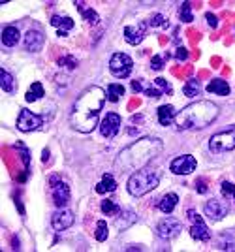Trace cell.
Listing matches in <instances>:
<instances>
[{
    "label": "cell",
    "instance_id": "1",
    "mask_svg": "<svg viewBox=\"0 0 235 252\" xmlns=\"http://www.w3.org/2000/svg\"><path fill=\"white\" fill-rule=\"evenodd\" d=\"M106 98L107 94L104 93V89H100L96 85L85 89L72 105L70 126L81 134H90L98 126V119L102 113V107L106 104Z\"/></svg>",
    "mask_w": 235,
    "mask_h": 252
},
{
    "label": "cell",
    "instance_id": "2",
    "mask_svg": "<svg viewBox=\"0 0 235 252\" xmlns=\"http://www.w3.org/2000/svg\"><path fill=\"white\" fill-rule=\"evenodd\" d=\"M162 139L160 137H141L134 141L132 145L122 149L115 158V171L117 173H128V171H139L143 169L150 160L158 157L162 153Z\"/></svg>",
    "mask_w": 235,
    "mask_h": 252
},
{
    "label": "cell",
    "instance_id": "3",
    "mask_svg": "<svg viewBox=\"0 0 235 252\" xmlns=\"http://www.w3.org/2000/svg\"><path fill=\"white\" fill-rule=\"evenodd\" d=\"M218 113H220V109L214 102L202 100V102H194V104L186 105L184 109H181L173 119V125L181 132H184V130H203L211 123H214Z\"/></svg>",
    "mask_w": 235,
    "mask_h": 252
},
{
    "label": "cell",
    "instance_id": "4",
    "mask_svg": "<svg viewBox=\"0 0 235 252\" xmlns=\"http://www.w3.org/2000/svg\"><path fill=\"white\" fill-rule=\"evenodd\" d=\"M158 183H160V171L143 168L130 175L128 183H126V190L134 198H141V196L149 194L150 190L156 189Z\"/></svg>",
    "mask_w": 235,
    "mask_h": 252
},
{
    "label": "cell",
    "instance_id": "5",
    "mask_svg": "<svg viewBox=\"0 0 235 252\" xmlns=\"http://www.w3.org/2000/svg\"><path fill=\"white\" fill-rule=\"evenodd\" d=\"M235 149V126H230L226 130H220L211 136L209 139V151L214 155H222L230 153Z\"/></svg>",
    "mask_w": 235,
    "mask_h": 252
},
{
    "label": "cell",
    "instance_id": "6",
    "mask_svg": "<svg viewBox=\"0 0 235 252\" xmlns=\"http://www.w3.org/2000/svg\"><path fill=\"white\" fill-rule=\"evenodd\" d=\"M109 70H111V74L115 75L117 79H126L132 74V70H134V63H132V59H130L128 55L115 53L109 59Z\"/></svg>",
    "mask_w": 235,
    "mask_h": 252
},
{
    "label": "cell",
    "instance_id": "7",
    "mask_svg": "<svg viewBox=\"0 0 235 252\" xmlns=\"http://www.w3.org/2000/svg\"><path fill=\"white\" fill-rule=\"evenodd\" d=\"M43 125V119L40 115L32 113L30 109H23L19 117H17V128L21 132H34L38 128H42Z\"/></svg>",
    "mask_w": 235,
    "mask_h": 252
},
{
    "label": "cell",
    "instance_id": "8",
    "mask_svg": "<svg viewBox=\"0 0 235 252\" xmlns=\"http://www.w3.org/2000/svg\"><path fill=\"white\" fill-rule=\"evenodd\" d=\"M51 194H53V203L59 209H62L68 203V200H70V187H68V183L59 181V177H53L51 179Z\"/></svg>",
    "mask_w": 235,
    "mask_h": 252
},
{
    "label": "cell",
    "instance_id": "9",
    "mask_svg": "<svg viewBox=\"0 0 235 252\" xmlns=\"http://www.w3.org/2000/svg\"><path fill=\"white\" fill-rule=\"evenodd\" d=\"M182 230V224L177 219H173V217H168V219H164L156 224V233L160 235L162 239H173V237H177Z\"/></svg>",
    "mask_w": 235,
    "mask_h": 252
},
{
    "label": "cell",
    "instance_id": "10",
    "mask_svg": "<svg viewBox=\"0 0 235 252\" xmlns=\"http://www.w3.org/2000/svg\"><path fill=\"white\" fill-rule=\"evenodd\" d=\"M196 166H198V162H196V158L192 155H181L175 160H171L170 169L175 175H188L196 169Z\"/></svg>",
    "mask_w": 235,
    "mask_h": 252
},
{
    "label": "cell",
    "instance_id": "11",
    "mask_svg": "<svg viewBox=\"0 0 235 252\" xmlns=\"http://www.w3.org/2000/svg\"><path fill=\"white\" fill-rule=\"evenodd\" d=\"M188 217H190L194 222L192 226H190V235H192V239H196V241H209V239H211V231L203 224L202 217L194 209L188 211Z\"/></svg>",
    "mask_w": 235,
    "mask_h": 252
},
{
    "label": "cell",
    "instance_id": "12",
    "mask_svg": "<svg viewBox=\"0 0 235 252\" xmlns=\"http://www.w3.org/2000/svg\"><path fill=\"white\" fill-rule=\"evenodd\" d=\"M205 215L211 219V220H222L226 215H228V211H230V203L224 200H209L205 203Z\"/></svg>",
    "mask_w": 235,
    "mask_h": 252
},
{
    "label": "cell",
    "instance_id": "13",
    "mask_svg": "<svg viewBox=\"0 0 235 252\" xmlns=\"http://www.w3.org/2000/svg\"><path fill=\"white\" fill-rule=\"evenodd\" d=\"M145 31H147V23L139 21L138 25H130L124 29V40L130 45H139L145 38Z\"/></svg>",
    "mask_w": 235,
    "mask_h": 252
},
{
    "label": "cell",
    "instance_id": "14",
    "mask_svg": "<svg viewBox=\"0 0 235 252\" xmlns=\"http://www.w3.org/2000/svg\"><path fill=\"white\" fill-rule=\"evenodd\" d=\"M120 128V117L117 113H107L106 119L100 123V132L104 137H115Z\"/></svg>",
    "mask_w": 235,
    "mask_h": 252
},
{
    "label": "cell",
    "instance_id": "15",
    "mask_svg": "<svg viewBox=\"0 0 235 252\" xmlns=\"http://www.w3.org/2000/svg\"><path fill=\"white\" fill-rule=\"evenodd\" d=\"M51 224H53L55 231H64V230H68L72 224H74V215H72L68 209H59L53 215Z\"/></svg>",
    "mask_w": 235,
    "mask_h": 252
},
{
    "label": "cell",
    "instance_id": "16",
    "mask_svg": "<svg viewBox=\"0 0 235 252\" xmlns=\"http://www.w3.org/2000/svg\"><path fill=\"white\" fill-rule=\"evenodd\" d=\"M43 42H45V38H43L42 32L38 31H29L25 34V40H23V45H25V49L30 53H36L42 49Z\"/></svg>",
    "mask_w": 235,
    "mask_h": 252
},
{
    "label": "cell",
    "instance_id": "17",
    "mask_svg": "<svg viewBox=\"0 0 235 252\" xmlns=\"http://www.w3.org/2000/svg\"><path fill=\"white\" fill-rule=\"evenodd\" d=\"M51 27L57 29V36L64 38L66 34H68V31H72V29H74V21H72V17L53 15V17H51Z\"/></svg>",
    "mask_w": 235,
    "mask_h": 252
},
{
    "label": "cell",
    "instance_id": "18",
    "mask_svg": "<svg viewBox=\"0 0 235 252\" xmlns=\"http://www.w3.org/2000/svg\"><path fill=\"white\" fill-rule=\"evenodd\" d=\"M136 220H138V217H136V213L134 211H120L117 217H115V226H117V230H126V228H130L132 224H136Z\"/></svg>",
    "mask_w": 235,
    "mask_h": 252
},
{
    "label": "cell",
    "instance_id": "19",
    "mask_svg": "<svg viewBox=\"0 0 235 252\" xmlns=\"http://www.w3.org/2000/svg\"><path fill=\"white\" fill-rule=\"evenodd\" d=\"M175 115H177V113H175L173 105H170V104H164L156 109V117H158V123H160L162 126H170L171 123H173Z\"/></svg>",
    "mask_w": 235,
    "mask_h": 252
},
{
    "label": "cell",
    "instance_id": "20",
    "mask_svg": "<svg viewBox=\"0 0 235 252\" xmlns=\"http://www.w3.org/2000/svg\"><path fill=\"white\" fill-rule=\"evenodd\" d=\"M19 40H21V32H19V29H15V27H6V29L2 31V43H4L6 47L17 45Z\"/></svg>",
    "mask_w": 235,
    "mask_h": 252
},
{
    "label": "cell",
    "instance_id": "21",
    "mask_svg": "<svg viewBox=\"0 0 235 252\" xmlns=\"http://www.w3.org/2000/svg\"><path fill=\"white\" fill-rule=\"evenodd\" d=\"M177 201H179V196H177L175 192H170V194H166L156 205H158V209H160L162 213L170 215V213H173V209L177 207Z\"/></svg>",
    "mask_w": 235,
    "mask_h": 252
},
{
    "label": "cell",
    "instance_id": "22",
    "mask_svg": "<svg viewBox=\"0 0 235 252\" xmlns=\"http://www.w3.org/2000/svg\"><path fill=\"white\" fill-rule=\"evenodd\" d=\"M115 189H117V183H115V177L111 173H104L102 181L96 185L98 194H107V192H113Z\"/></svg>",
    "mask_w": 235,
    "mask_h": 252
},
{
    "label": "cell",
    "instance_id": "23",
    "mask_svg": "<svg viewBox=\"0 0 235 252\" xmlns=\"http://www.w3.org/2000/svg\"><path fill=\"white\" fill-rule=\"evenodd\" d=\"M207 91L218 96H228L230 94V85L226 83L224 79H213L211 83L207 85Z\"/></svg>",
    "mask_w": 235,
    "mask_h": 252
},
{
    "label": "cell",
    "instance_id": "24",
    "mask_svg": "<svg viewBox=\"0 0 235 252\" xmlns=\"http://www.w3.org/2000/svg\"><path fill=\"white\" fill-rule=\"evenodd\" d=\"M75 6H77V10H79V13L83 15L85 21H88L90 25H98V23H100V17H98L96 11L90 10V8H87L83 2H75Z\"/></svg>",
    "mask_w": 235,
    "mask_h": 252
},
{
    "label": "cell",
    "instance_id": "25",
    "mask_svg": "<svg viewBox=\"0 0 235 252\" xmlns=\"http://www.w3.org/2000/svg\"><path fill=\"white\" fill-rule=\"evenodd\" d=\"M42 96H43V85L36 81V83H32L29 87V91H27V94H25V100H27L29 104H32V102H38Z\"/></svg>",
    "mask_w": 235,
    "mask_h": 252
},
{
    "label": "cell",
    "instance_id": "26",
    "mask_svg": "<svg viewBox=\"0 0 235 252\" xmlns=\"http://www.w3.org/2000/svg\"><path fill=\"white\" fill-rule=\"evenodd\" d=\"M107 100L109 102H115L117 104L118 100H120V96H124V87L122 85H117V83H111L107 87Z\"/></svg>",
    "mask_w": 235,
    "mask_h": 252
},
{
    "label": "cell",
    "instance_id": "27",
    "mask_svg": "<svg viewBox=\"0 0 235 252\" xmlns=\"http://www.w3.org/2000/svg\"><path fill=\"white\" fill-rule=\"evenodd\" d=\"M0 79H2V91L8 93V94H13V93H15V83H13L11 74H8V72L2 68V70H0Z\"/></svg>",
    "mask_w": 235,
    "mask_h": 252
},
{
    "label": "cell",
    "instance_id": "28",
    "mask_svg": "<svg viewBox=\"0 0 235 252\" xmlns=\"http://www.w3.org/2000/svg\"><path fill=\"white\" fill-rule=\"evenodd\" d=\"M182 93H184V96H198L202 93V83L198 79H190L188 83L182 87Z\"/></svg>",
    "mask_w": 235,
    "mask_h": 252
},
{
    "label": "cell",
    "instance_id": "29",
    "mask_svg": "<svg viewBox=\"0 0 235 252\" xmlns=\"http://www.w3.org/2000/svg\"><path fill=\"white\" fill-rule=\"evenodd\" d=\"M102 213H104V215H109V217H117L118 213H120V207H118L115 201L104 200L102 201Z\"/></svg>",
    "mask_w": 235,
    "mask_h": 252
},
{
    "label": "cell",
    "instance_id": "30",
    "mask_svg": "<svg viewBox=\"0 0 235 252\" xmlns=\"http://www.w3.org/2000/svg\"><path fill=\"white\" fill-rule=\"evenodd\" d=\"M220 190H222V196H224L226 200L235 201V185H232L230 181H224V183L220 185Z\"/></svg>",
    "mask_w": 235,
    "mask_h": 252
},
{
    "label": "cell",
    "instance_id": "31",
    "mask_svg": "<svg viewBox=\"0 0 235 252\" xmlns=\"http://www.w3.org/2000/svg\"><path fill=\"white\" fill-rule=\"evenodd\" d=\"M94 237H96V241H100V243L107 239V224H106V220H98Z\"/></svg>",
    "mask_w": 235,
    "mask_h": 252
},
{
    "label": "cell",
    "instance_id": "32",
    "mask_svg": "<svg viewBox=\"0 0 235 252\" xmlns=\"http://www.w3.org/2000/svg\"><path fill=\"white\" fill-rule=\"evenodd\" d=\"M59 66L68 68V70H74V68H77V66H79V63H77V59H74L72 55H68V57H62V59L59 61Z\"/></svg>",
    "mask_w": 235,
    "mask_h": 252
},
{
    "label": "cell",
    "instance_id": "33",
    "mask_svg": "<svg viewBox=\"0 0 235 252\" xmlns=\"http://www.w3.org/2000/svg\"><path fill=\"white\" fill-rule=\"evenodd\" d=\"M181 21L182 23L192 21V10H190V4L188 2H182L181 4Z\"/></svg>",
    "mask_w": 235,
    "mask_h": 252
},
{
    "label": "cell",
    "instance_id": "34",
    "mask_svg": "<svg viewBox=\"0 0 235 252\" xmlns=\"http://www.w3.org/2000/svg\"><path fill=\"white\" fill-rule=\"evenodd\" d=\"M152 83H154V87H156V89H160L162 93H166V94H171V93H173V89H171L170 85H168V81H166L164 77H158V79H154Z\"/></svg>",
    "mask_w": 235,
    "mask_h": 252
},
{
    "label": "cell",
    "instance_id": "35",
    "mask_svg": "<svg viewBox=\"0 0 235 252\" xmlns=\"http://www.w3.org/2000/svg\"><path fill=\"white\" fill-rule=\"evenodd\" d=\"M150 25H152V27H168V21H166L164 15L158 13V15H152V17H150Z\"/></svg>",
    "mask_w": 235,
    "mask_h": 252
},
{
    "label": "cell",
    "instance_id": "36",
    "mask_svg": "<svg viewBox=\"0 0 235 252\" xmlns=\"http://www.w3.org/2000/svg\"><path fill=\"white\" fill-rule=\"evenodd\" d=\"M216 249H218V251H235V241L226 243L224 239H220V241L216 243Z\"/></svg>",
    "mask_w": 235,
    "mask_h": 252
},
{
    "label": "cell",
    "instance_id": "37",
    "mask_svg": "<svg viewBox=\"0 0 235 252\" xmlns=\"http://www.w3.org/2000/svg\"><path fill=\"white\" fill-rule=\"evenodd\" d=\"M150 68H152V70H162V68H164V59L158 57V55H156V57H152V61H150Z\"/></svg>",
    "mask_w": 235,
    "mask_h": 252
},
{
    "label": "cell",
    "instance_id": "38",
    "mask_svg": "<svg viewBox=\"0 0 235 252\" xmlns=\"http://www.w3.org/2000/svg\"><path fill=\"white\" fill-rule=\"evenodd\" d=\"M143 94L150 96V98H162V91L160 89H152V87H149V89L143 91Z\"/></svg>",
    "mask_w": 235,
    "mask_h": 252
},
{
    "label": "cell",
    "instance_id": "39",
    "mask_svg": "<svg viewBox=\"0 0 235 252\" xmlns=\"http://www.w3.org/2000/svg\"><path fill=\"white\" fill-rule=\"evenodd\" d=\"M186 57H188V51H186L184 47H179V49L175 51V59H177V61H184Z\"/></svg>",
    "mask_w": 235,
    "mask_h": 252
},
{
    "label": "cell",
    "instance_id": "40",
    "mask_svg": "<svg viewBox=\"0 0 235 252\" xmlns=\"http://www.w3.org/2000/svg\"><path fill=\"white\" fill-rule=\"evenodd\" d=\"M132 91H134V93H141V91H145V87L141 85V79H136V81H132Z\"/></svg>",
    "mask_w": 235,
    "mask_h": 252
},
{
    "label": "cell",
    "instance_id": "41",
    "mask_svg": "<svg viewBox=\"0 0 235 252\" xmlns=\"http://www.w3.org/2000/svg\"><path fill=\"white\" fill-rule=\"evenodd\" d=\"M207 21H209V25H211V27H218V19H216V17H214L213 13H207Z\"/></svg>",
    "mask_w": 235,
    "mask_h": 252
},
{
    "label": "cell",
    "instance_id": "42",
    "mask_svg": "<svg viewBox=\"0 0 235 252\" xmlns=\"http://www.w3.org/2000/svg\"><path fill=\"white\" fill-rule=\"evenodd\" d=\"M198 192H200V194H205V192H207V187H205V183H203L202 179L198 181Z\"/></svg>",
    "mask_w": 235,
    "mask_h": 252
},
{
    "label": "cell",
    "instance_id": "43",
    "mask_svg": "<svg viewBox=\"0 0 235 252\" xmlns=\"http://www.w3.org/2000/svg\"><path fill=\"white\" fill-rule=\"evenodd\" d=\"M47 158H49V151H47V149H45V151H43V157H42V160H43V162H47Z\"/></svg>",
    "mask_w": 235,
    "mask_h": 252
}]
</instances>
